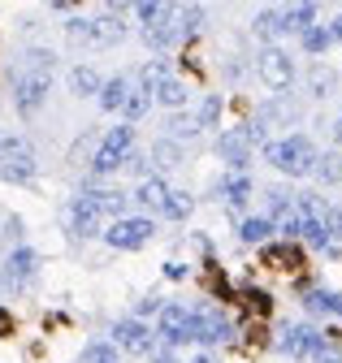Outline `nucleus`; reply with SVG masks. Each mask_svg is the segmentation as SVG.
<instances>
[{
  "label": "nucleus",
  "mask_w": 342,
  "mask_h": 363,
  "mask_svg": "<svg viewBox=\"0 0 342 363\" xmlns=\"http://www.w3.org/2000/svg\"><path fill=\"white\" fill-rule=\"evenodd\" d=\"M113 346L126 350V354H152L156 350V333L139 320V315H131V320L113 325Z\"/></svg>",
  "instance_id": "8"
},
{
  "label": "nucleus",
  "mask_w": 342,
  "mask_h": 363,
  "mask_svg": "<svg viewBox=\"0 0 342 363\" xmlns=\"http://www.w3.org/2000/svg\"><path fill=\"white\" fill-rule=\"evenodd\" d=\"M165 78H169V65H165V61H148V65H143V86H148V91H152L156 82H165Z\"/></svg>",
  "instance_id": "40"
},
{
  "label": "nucleus",
  "mask_w": 342,
  "mask_h": 363,
  "mask_svg": "<svg viewBox=\"0 0 342 363\" xmlns=\"http://www.w3.org/2000/svg\"><path fill=\"white\" fill-rule=\"evenodd\" d=\"M277 22H282V35H304L316 22V0H290L277 13Z\"/></svg>",
  "instance_id": "14"
},
{
  "label": "nucleus",
  "mask_w": 342,
  "mask_h": 363,
  "mask_svg": "<svg viewBox=\"0 0 342 363\" xmlns=\"http://www.w3.org/2000/svg\"><path fill=\"white\" fill-rule=\"evenodd\" d=\"M160 307H165L160 298H143V303H139V315H152V311H160Z\"/></svg>",
  "instance_id": "45"
},
{
  "label": "nucleus",
  "mask_w": 342,
  "mask_h": 363,
  "mask_svg": "<svg viewBox=\"0 0 342 363\" xmlns=\"http://www.w3.org/2000/svg\"><path fill=\"white\" fill-rule=\"evenodd\" d=\"M199 130H204V125H199L191 113H174V117H169V139H195Z\"/></svg>",
  "instance_id": "30"
},
{
  "label": "nucleus",
  "mask_w": 342,
  "mask_h": 363,
  "mask_svg": "<svg viewBox=\"0 0 342 363\" xmlns=\"http://www.w3.org/2000/svg\"><path fill=\"white\" fill-rule=\"evenodd\" d=\"M191 363H217V359H212V354H195Z\"/></svg>",
  "instance_id": "51"
},
{
  "label": "nucleus",
  "mask_w": 342,
  "mask_h": 363,
  "mask_svg": "<svg viewBox=\"0 0 342 363\" xmlns=\"http://www.w3.org/2000/svg\"><path fill=\"white\" fill-rule=\"evenodd\" d=\"M152 160H156V169H178L182 164V147L174 139H160V143H152Z\"/></svg>",
  "instance_id": "27"
},
{
  "label": "nucleus",
  "mask_w": 342,
  "mask_h": 363,
  "mask_svg": "<svg viewBox=\"0 0 342 363\" xmlns=\"http://www.w3.org/2000/svg\"><path fill=\"white\" fill-rule=\"evenodd\" d=\"M217 117H221V96H208V100L199 104V117H195V121H199V125H212Z\"/></svg>",
  "instance_id": "39"
},
{
  "label": "nucleus",
  "mask_w": 342,
  "mask_h": 363,
  "mask_svg": "<svg viewBox=\"0 0 342 363\" xmlns=\"http://www.w3.org/2000/svg\"><path fill=\"white\" fill-rule=\"evenodd\" d=\"M329 311H338V315H342V294H329Z\"/></svg>",
  "instance_id": "48"
},
{
  "label": "nucleus",
  "mask_w": 342,
  "mask_h": 363,
  "mask_svg": "<svg viewBox=\"0 0 342 363\" xmlns=\"http://www.w3.org/2000/svg\"><path fill=\"white\" fill-rule=\"evenodd\" d=\"M160 9H165V0H135V13H139V22L148 26V22H156L160 18Z\"/></svg>",
  "instance_id": "38"
},
{
  "label": "nucleus",
  "mask_w": 342,
  "mask_h": 363,
  "mask_svg": "<svg viewBox=\"0 0 342 363\" xmlns=\"http://www.w3.org/2000/svg\"><path fill=\"white\" fill-rule=\"evenodd\" d=\"M13 329H18L13 311H5V307H0V337H13Z\"/></svg>",
  "instance_id": "43"
},
{
  "label": "nucleus",
  "mask_w": 342,
  "mask_h": 363,
  "mask_svg": "<svg viewBox=\"0 0 342 363\" xmlns=\"http://www.w3.org/2000/svg\"><path fill=\"white\" fill-rule=\"evenodd\" d=\"M325 234H329V242H342V208H325Z\"/></svg>",
  "instance_id": "37"
},
{
  "label": "nucleus",
  "mask_w": 342,
  "mask_h": 363,
  "mask_svg": "<svg viewBox=\"0 0 342 363\" xmlns=\"http://www.w3.org/2000/svg\"><path fill=\"white\" fill-rule=\"evenodd\" d=\"M152 234H156V225L148 216H117V220H109L104 242L117 247V251H139V247L152 242Z\"/></svg>",
  "instance_id": "6"
},
{
  "label": "nucleus",
  "mask_w": 342,
  "mask_h": 363,
  "mask_svg": "<svg viewBox=\"0 0 342 363\" xmlns=\"http://www.w3.org/2000/svg\"><path fill=\"white\" fill-rule=\"evenodd\" d=\"M255 69H260V78L273 86V91H290V82H294V61L282 52V48H260V57H255Z\"/></svg>",
  "instance_id": "10"
},
{
  "label": "nucleus",
  "mask_w": 342,
  "mask_h": 363,
  "mask_svg": "<svg viewBox=\"0 0 342 363\" xmlns=\"http://www.w3.org/2000/svg\"><path fill=\"white\" fill-rule=\"evenodd\" d=\"M152 363H178V359H174V354H169V350H160V354H156Z\"/></svg>",
  "instance_id": "49"
},
{
  "label": "nucleus",
  "mask_w": 342,
  "mask_h": 363,
  "mask_svg": "<svg viewBox=\"0 0 342 363\" xmlns=\"http://www.w3.org/2000/svg\"><path fill=\"white\" fill-rule=\"evenodd\" d=\"M333 139H338V143H342V117H338V121H333Z\"/></svg>",
  "instance_id": "50"
},
{
  "label": "nucleus",
  "mask_w": 342,
  "mask_h": 363,
  "mask_svg": "<svg viewBox=\"0 0 342 363\" xmlns=\"http://www.w3.org/2000/svg\"><path fill=\"white\" fill-rule=\"evenodd\" d=\"M121 39H126L121 13H100V18H92V48H117Z\"/></svg>",
  "instance_id": "16"
},
{
  "label": "nucleus",
  "mask_w": 342,
  "mask_h": 363,
  "mask_svg": "<svg viewBox=\"0 0 342 363\" xmlns=\"http://www.w3.org/2000/svg\"><path fill=\"white\" fill-rule=\"evenodd\" d=\"M255 35H260V39H277V35H282L277 13H260V18H255Z\"/></svg>",
  "instance_id": "36"
},
{
  "label": "nucleus",
  "mask_w": 342,
  "mask_h": 363,
  "mask_svg": "<svg viewBox=\"0 0 342 363\" xmlns=\"http://www.w3.org/2000/svg\"><path fill=\"white\" fill-rule=\"evenodd\" d=\"M152 96H156L160 104H169V108H182L191 91H187V82H182V78H174V74H169L165 82H156V86H152Z\"/></svg>",
  "instance_id": "21"
},
{
  "label": "nucleus",
  "mask_w": 342,
  "mask_h": 363,
  "mask_svg": "<svg viewBox=\"0 0 342 363\" xmlns=\"http://www.w3.org/2000/svg\"><path fill=\"white\" fill-rule=\"evenodd\" d=\"M100 216H92V212H78L74 208V238H92V234H100Z\"/></svg>",
  "instance_id": "34"
},
{
  "label": "nucleus",
  "mask_w": 342,
  "mask_h": 363,
  "mask_svg": "<svg viewBox=\"0 0 342 363\" xmlns=\"http://www.w3.org/2000/svg\"><path fill=\"white\" fill-rule=\"evenodd\" d=\"M70 86H74V96H100L104 78H100L92 65H74V69H70Z\"/></svg>",
  "instance_id": "23"
},
{
  "label": "nucleus",
  "mask_w": 342,
  "mask_h": 363,
  "mask_svg": "<svg viewBox=\"0 0 342 363\" xmlns=\"http://www.w3.org/2000/svg\"><path fill=\"white\" fill-rule=\"evenodd\" d=\"M221 195H226V203H230L234 212H243L247 199H251V177H247V173H230V177L221 182Z\"/></svg>",
  "instance_id": "18"
},
{
  "label": "nucleus",
  "mask_w": 342,
  "mask_h": 363,
  "mask_svg": "<svg viewBox=\"0 0 342 363\" xmlns=\"http://www.w3.org/2000/svg\"><path fill=\"white\" fill-rule=\"evenodd\" d=\"M243 303H247V311H255V315H269V311H273V298H269L265 290H255V286L243 290Z\"/></svg>",
  "instance_id": "35"
},
{
  "label": "nucleus",
  "mask_w": 342,
  "mask_h": 363,
  "mask_svg": "<svg viewBox=\"0 0 342 363\" xmlns=\"http://www.w3.org/2000/svg\"><path fill=\"white\" fill-rule=\"evenodd\" d=\"M329 39H342V13L333 18V26H329Z\"/></svg>",
  "instance_id": "47"
},
{
  "label": "nucleus",
  "mask_w": 342,
  "mask_h": 363,
  "mask_svg": "<svg viewBox=\"0 0 342 363\" xmlns=\"http://www.w3.org/2000/svg\"><path fill=\"white\" fill-rule=\"evenodd\" d=\"M294 117H299V108H294V100H286V96L260 108V121H265V125H269V121H294Z\"/></svg>",
  "instance_id": "29"
},
{
  "label": "nucleus",
  "mask_w": 342,
  "mask_h": 363,
  "mask_svg": "<svg viewBox=\"0 0 342 363\" xmlns=\"http://www.w3.org/2000/svg\"><path fill=\"white\" fill-rule=\"evenodd\" d=\"M135 0H109V13H121V9H131Z\"/></svg>",
  "instance_id": "46"
},
{
  "label": "nucleus",
  "mask_w": 342,
  "mask_h": 363,
  "mask_svg": "<svg viewBox=\"0 0 342 363\" xmlns=\"http://www.w3.org/2000/svg\"><path fill=\"white\" fill-rule=\"evenodd\" d=\"M333 86H338V74H333L329 65H312V69H308V91H312L316 100L333 96Z\"/></svg>",
  "instance_id": "25"
},
{
  "label": "nucleus",
  "mask_w": 342,
  "mask_h": 363,
  "mask_svg": "<svg viewBox=\"0 0 342 363\" xmlns=\"http://www.w3.org/2000/svg\"><path fill=\"white\" fill-rule=\"evenodd\" d=\"M308 359H312V363H342V354H338V350H333V346H329L325 337H321V346H316V350H312Z\"/></svg>",
  "instance_id": "41"
},
{
  "label": "nucleus",
  "mask_w": 342,
  "mask_h": 363,
  "mask_svg": "<svg viewBox=\"0 0 342 363\" xmlns=\"http://www.w3.org/2000/svg\"><path fill=\"white\" fill-rule=\"evenodd\" d=\"M316 156L321 152L312 147V139H304V134H290V139H277V143L265 147V160L277 173H286V177H308L312 164H316Z\"/></svg>",
  "instance_id": "1"
},
{
  "label": "nucleus",
  "mask_w": 342,
  "mask_h": 363,
  "mask_svg": "<svg viewBox=\"0 0 342 363\" xmlns=\"http://www.w3.org/2000/svg\"><path fill=\"white\" fill-rule=\"evenodd\" d=\"M312 173H316V182L333 186V182H342V156H338V152H325V156H316Z\"/></svg>",
  "instance_id": "26"
},
{
  "label": "nucleus",
  "mask_w": 342,
  "mask_h": 363,
  "mask_svg": "<svg viewBox=\"0 0 342 363\" xmlns=\"http://www.w3.org/2000/svg\"><path fill=\"white\" fill-rule=\"evenodd\" d=\"M165 195H169V186H165L160 177H143L139 191H135V203L148 208V212H160V208H165Z\"/></svg>",
  "instance_id": "19"
},
{
  "label": "nucleus",
  "mask_w": 342,
  "mask_h": 363,
  "mask_svg": "<svg viewBox=\"0 0 342 363\" xmlns=\"http://www.w3.org/2000/svg\"><path fill=\"white\" fill-rule=\"evenodd\" d=\"M260 259H265L269 268H282V272H299V268H304V251H299L294 242H277V247H265V251H260Z\"/></svg>",
  "instance_id": "17"
},
{
  "label": "nucleus",
  "mask_w": 342,
  "mask_h": 363,
  "mask_svg": "<svg viewBox=\"0 0 342 363\" xmlns=\"http://www.w3.org/2000/svg\"><path fill=\"white\" fill-rule=\"evenodd\" d=\"M82 363H117V346L113 342H92L82 350Z\"/></svg>",
  "instance_id": "33"
},
{
  "label": "nucleus",
  "mask_w": 342,
  "mask_h": 363,
  "mask_svg": "<svg viewBox=\"0 0 342 363\" xmlns=\"http://www.w3.org/2000/svg\"><path fill=\"white\" fill-rule=\"evenodd\" d=\"M48 86H53V74L48 69H31V65H18L13 74V104L22 117H35L48 100Z\"/></svg>",
  "instance_id": "3"
},
{
  "label": "nucleus",
  "mask_w": 342,
  "mask_h": 363,
  "mask_svg": "<svg viewBox=\"0 0 342 363\" xmlns=\"http://www.w3.org/2000/svg\"><path fill=\"white\" fill-rule=\"evenodd\" d=\"M304 303H308V311H329V290H312Z\"/></svg>",
  "instance_id": "42"
},
{
  "label": "nucleus",
  "mask_w": 342,
  "mask_h": 363,
  "mask_svg": "<svg viewBox=\"0 0 342 363\" xmlns=\"http://www.w3.org/2000/svg\"><path fill=\"white\" fill-rule=\"evenodd\" d=\"M0 173L9 182H31L35 177V147L18 134H0Z\"/></svg>",
  "instance_id": "7"
},
{
  "label": "nucleus",
  "mask_w": 342,
  "mask_h": 363,
  "mask_svg": "<svg viewBox=\"0 0 342 363\" xmlns=\"http://www.w3.org/2000/svg\"><path fill=\"white\" fill-rule=\"evenodd\" d=\"M35 272H39V255L31 247H13L5 259V286H26Z\"/></svg>",
  "instance_id": "13"
},
{
  "label": "nucleus",
  "mask_w": 342,
  "mask_h": 363,
  "mask_svg": "<svg viewBox=\"0 0 342 363\" xmlns=\"http://www.w3.org/2000/svg\"><path fill=\"white\" fill-rule=\"evenodd\" d=\"M329 43H333V39H329V26H316V22H312V26L304 30V48H308L312 57H316V52H325Z\"/></svg>",
  "instance_id": "32"
},
{
  "label": "nucleus",
  "mask_w": 342,
  "mask_h": 363,
  "mask_svg": "<svg viewBox=\"0 0 342 363\" xmlns=\"http://www.w3.org/2000/svg\"><path fill=\"white\" fill-rule=\"evenodd\" d=\"M191 30H187V5L182 0H165V9L156 22L143 26V43L152 52H165V48H174V43H182Z\"/></svg>",
  "instance_id": "2"
},
{
  "label": "nucleus",
  "mask_w": 342,
  "mask_h": 363,
  "mask_svg": "<svg viewBox=\"0 0 342 363\" xmlns=\"http://www.w3.org/2000/svg\"><path fill=\"white\" fill-rule=\"evenodd\" d=\"M131 152H135V125H131V121H121V125H113V130L104 134L100 152L92 156V173H96V177L117 173V169L126 164V156H131Z\"/></svg>",
  "instance_id": "4"
},
{
  "label": "nucleus",
  "mask_w": 342,
  "mask_h": 363,
  "mask_svg": "<svg viewBox=\"0 0 342 363\" xmlns=\"http://www.w3.org/2000/svg\"><path fill=\"white\" fill-rule=\"evenodd\" d=\"M165 277H169V281H182V277H187V264H178V259L165 264Z\"/></svg>",
  "instance_id": "44"
},
{
  "label": "nucleus",
  "mask_w": 342,
  "mask_h": 363,
  "mask_svg": "<svg viewBox=\"0 0 342 363\" xmlns=\"http://www.w3.org/2000/svg\"><path fill=\"white\" fill-rule=\"evenodd\" d=\"M321 337H325V333H321V329H312V325H290V329L282 333V342H277V346H282L290 359H308V354L321 346Z\"/></svg>",
  "instance_id": "12"
},
{
  "label": "nucleus",
  "mask_w": 342,
  "mask_h": 363,
  "mask_svg": "<svg viewBox=\"0 0 342 363\" xmlns=\"http://www.w3.org/2000/svg\"><path fill=\"white\" fill-rule=\"evenodd\" d=\"M65 39L78 43V48H82V43L92 48V18H70V22H65Z\"/></svg>",
  "instance_id": "31"
},
{
  "label": "nucleus",
  "mask_w": 342,
  "mask_h": 363,
  "mask_svg": "<svg viewBox=\"0 0 342 363\" xmlns=\"http://www.w3.org/2000/svg\"><path fill=\"white\" fill-rule=\"evenodd\" d=\"M126 96H131V78H109L104 86H100V108L104 113H121V104H126Z\"/></svg>",
  "instance_id": "20"
},
{
  "label": "nucleus",
  "mask_w": 342,
  "mask_h": 363,
  "mask_svg": "<svg viewBox=\"0 0 342 363\" xmlns=\"http://www.w3.org/2000/svg\"><path fill=\"white\" fill-rule=\"evenodd\" d=\"M217 152L226 156V164H230L234 173H243V169L251 164V139H247V130H243V125H234V130H221Z\"/></svg>",
  "instance_id": "11"
},
{
  "label": "nucleus",
  "mask_w": 342,
  "mask_h": 363,
  "mask_svg": "<svg viewBox=\"0 0 342 363\" xmlns=\"http://www.w3.org/2000/svg\"><path fill=\"white\" fill-rule=\"evenodd\" d=\"M234 329H230V320L221 311H195V342H204V346H217V342H226Z\"/></svg>",
  "instance_id": "15"
},
{
  "label": "nucleus",
  "mask_w": 342,
  "mask_h": 363,
  "mask_svg": "<svg viewBox=\"0 0 342 363\" xmlns=\"http://www.w3.org/2000/svg\"><path fill=\"white\" fill-rule=\"evenodd\" d=\"M191 208H195V199H191L187 191H169V195H165V208H160V212H165L169 220H187V216H191Z\"/></svg>",
  "instance_id": "28"
},
{
  "label": "nucleus",
  "mask_w": 342,
  "mask_h": 363,
  "mask_svg": "<svg viewBox=\"0 0 342 363\" xmlns=\"http://www.w3.org/2000/svg\"><path fill=\"white\" fill-rule=\"evenodd\" d=\"M148 108H152V91L148 86H131V96H126V104H121V117L126 121H143Z\"/></svg>",
  "instance_id": "24"
},
{
  "label": "nucleus",
  "mask_w": 342,
  "mask_h": 363,
  "mask_svg": "<svg viewBox=\"0 0 342 363\" xmlns=\"http://www.w3.org/2000/svg\"><path fill=\"white\" fill-rule=\"evenodd\" d=\"M156 315H160V320H156V337H160L165 346H187V342H195V311H191V307L165 303Z\"/></svg>",
  "instance_id": "5"
},
{
  "label": "nucleus",
  "mask_w": 342,
  "mask_h": 363,
  "mask_svg": "<svg viewBox=\"0 0 342 363\" xmlns=\"http://www.w3.org/2000/svg\"><path fill=\"white\" fill-rule=\"evenodd\" d=\"M126 199H131V195L96 186V191H82V195L74 199V208H78V212H92V216H100V220H117V216H126Z\"/></svg>",
  "instance_id": "9"
},
{
  "label": "nucleus",
  "mask_w": 342,
  "mask_h": 363,
  "mask_svg": "<svg viewBox=\"0 0 342 363\" xmlns=\"http://www.w3.org/2000/svg\"><path fill=\"white\" fill-rule=\"evenodd\" d=\"M269 234H273V220H269V216H243V225H238V238H243L247 247L269 242Z\"/></svg>",
  "instance_id": "22"
}]
</instances>
